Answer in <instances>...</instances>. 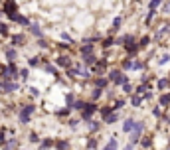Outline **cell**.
Listing matches in <instances>:
<instances>
[{
  "label": "cell",
  "mask_w": 170,
  "mask_h": 150,
  "mask_svg": "<svg viewBox=\"0 0 170 150\" xmlns=\"http://www.w3.org/2000/svg\"><path fill=\"white\" fill-rule=\"evenodd\" d=\"M111 81H115L117 85H127V77L121 71H111Z\"/></svg>",
  "instance_id": "cell-1"
},
{
  "label": "cell",
  "mask_w": 170,
  "mask_h": 150,
  "mask_svg": "<svg viewBox=\"0 0 170 150\" xmlns=\"http://www.w3.org/2000/svg\"><path fill=\"white\" fill-rule=\"evenodd\" d=\"M32 113H34V107H32V105L24 107L22 113H20V120H22V122H28V120H30V117H32Z\"/></svg>",
  "instance_id": "cell-2"
},
{
  "label": "cell",
  "mask_w": 170,
  "mask_h": 150,
  "mask_svg": "<svg viewBox=\"0 0 170 150\" xmlns=\"http://www.w3.org/2000/svg\"><path fill=\"white\" fill-rule=\"evenodd\" d=\"M140 130H142V122H136L135 130H133V134H131V142H136L138 136H140Z\"/></svg>",
  "instance_id": "cell-3"
},
{
  "label": "cell",
  "mask_w": 170,
  "mask_h": 150,
  "mask_svg": "<svg viewBox=\"0 0 170 150\" xmlns=\"http://www.w3.org/2000/svg\"><path fill=\"white\" fill-rule=\"evenodd\" d=\"M135 127H136V122L133 120V118H129V120L125 122V127H123V130H127V132H129V130H133Z\"/></svg>",
  "instance_id": "cell-4"
},
{
  "label": "cell",
  "mask_w": 170,
  "mask_h": 150,
  "mask_svg": "<svg viewBox=\"0 0 170 150\" xmlns=\"http://www.w3.org/2000/svg\"><path fill=\"white\" fill-rule=\"evenodd\" d=\"M16 83H12V81H4V91H16Z\"/></svg>",
  "instance_id": "cell-5"
},
{
  "label": "cell",
  "mask_w": 170,
  "mask_h": 150,
  "mask_svg": "<svg viewBox=\"0 0 170 150\" xmlns=\"http://www.w3.org/2000/svg\"><path fill=\"white\" fill-rule=\"evenodd\" d=\"M103 150H117V140H109V142H107V146H105V148Z\"/></svg>",
  "instance_id": "cell-6"
},
{
  "label": "cell",
  "mask_w": 170,
  "mask_h": 150,
  "mask_svg": "<svg viewBox=\"0 0 170 150\" xmlns=\"http://www.w3.org/2000/svg\"><path fill=\"white\" fill-rule=\"evenodd\" d=\"M95 111V105H87V109L83 111V117H91V113Z\"/></svg>",
  "instance_id": "cell-7"
},
{
  "label": "cell",
  "mask_w": 170,
  "mask_h": 150,
  "mask_svg": "<svg viewBox=\"0 0 170 150\" xmlns=\"http://www.w3.org/2000/svg\"><path fill=\"white\" fill-rule=\"evenodd\" d=\"M6 55H8V59H14V57H16V52H14L12 47H8V50H6Z\"/></svg>",
  "instance_id": "cell-8"
},
{
  "label": "cell",
  "mask_w": 170,
  "mask_h": 150,
  "mask_svg": "<svg viewBox=\"0 0 170 150\" xmlns=\"http://www.w3.org/2000/svg\"><path fill=\"white\" fill-rule=\"evenodd\" d=\"M57 63H59V65H69V57H59Z\"/></svg>",
  "instance_id": "cell-9"
},
{
  "label": "cell",
  "mask_w": 170,
  "mask_h": 150,
  "mask_svg": "<svg viewBox=\"0 0 170 150\" xmlns=\"http://www.w3.org/2000/svg\"><path fill=\"white\" fill-rule=\"evenodd\" d=\"M16 146H18V142H16V140H10V142H8V146H6V150H14Z\"/></svg>",
  "instance_id": "cell-10"
},
{
  "label": "cell",
  "mask_w": 170,
  "mask_h": 150,
  "mask_svg": "<svg viewBox=\"0 0 170 150\" xmlns=\"http://www.w3.org/2000/svg\"><path fill=\"white\" fill-rule=\"evenodd\" d=\"M168 32H170V26H164V28H162V30L158 32V38H162L164 34H168Z\"/></svg>",
  "instance_id": "cell-11"
},
{
  "label": "cell",
  "mask_w": 170,
  "mask_h": 150,
  "mask_svg": "<svg viewBox=\"0 0 170 150\" xmlns=\"http://www.w3.org/2000/svg\"><path fill=\"white\" fill-rule=\"evenodd\" d=\"M105 120H107V122H115V120H117V115H113V113H111L109 117H105Z\"/></svg>",
  "instance_id": "cell-12"
},
{
  "label": "cell",
  "mask_w": 170,
  "mask_h": 150,
  "mask_svg": "<svg viewBox=\"0 0 170 150\" xmlns=\"http://www.w3.org/2000/svg\"><path fill=\"white\" fill-rule=\"evenodd\" d=\"M57 148H59V150H65V148H67V142H63V140H61V142H57Z\"/></svg>",
  "instance_id": "cell-13"
},
{
  "label": "cell",
  "mask_w": 170,
  "mask_h": 150,
  "mask_svg": "<svg viewBox=\"0 0 170 150\" xmlns=\"http://www.w3.org/2000/svg\"><path fill=\"white\" fill-rule=\"evenodd\" d=\"M32 32H34L36 36H42V30H40V28H38V26H34V28H32Z\"/></svg>",
  "instance_id": "cell-14"
},
{
  "label": "cell",
  "mask_w": 170,
  "mask_h": 150,
  "mask_svg": "<svg viewBox=\"0 0 170 150\" xmlns=\"http://www.w3.org/2000/svg\"><path fill=\"white\" fill-rule=\"evenodd\" d=\"M109 115H111V107L103 109V117H109Z\"/></svg>",
  "instance_id": "cell-15"
},
{
  "label": "cell",
  "mask_w": 170,
  "mask_h": 150,
  "mask_svg": "<svg viewBox=\"0 0 170 150\" xmlns=\"http://www.w3.org/2000/svg\"><path fill=\"white\" fill-rule=\"evenodd\" d=\"M160 4V0H152V2H150V8H152V10H154V8H156V6H158Z\"/></svg>",
  "instance_id": "cell-16"
},
{
  "label": "cell",
  "mask_w": 170,
  "mask_h": 150,
  "mask_svg": "<svg viewBox=\"0 0 170 150\" xmlns=\"http://www.w3.org/2000/svg\"><path fill=\"white\" fill-rule=\"evenodd\" d=\"M168 59H170V55H168V54H164V55H162V59H160V63H166Z\"/></svg>",
  "instance_id": "cell-17"
},
{
  "label": "cell",
  "mask_w": 170,
  "mask_h": 150,
  "mask_svg": "<svg viewBox=\"0 0 170 150\" xmlns=\"http://www.w3.org/2000/svg\"><path fill=\"white\" fill-rule=\"evenodd\" d=\"M170 103V95H166V97H162V105H168Z\"/></svg>",
  "instance_id": "cell-18"
},
{
  "label": "cell",
  "mask_w": 170,
  "mask_h": 150,
  "mask_svg": "<svg viewBox=\"0 0 170 150\" xmlns=\"http://www.w3.org/2000/svg\"><path fill=\"white\" fill-rule=\"evenodd\" d=\"M158 87H160V89H164V87H168V81H164V79H162V81H160V83H158Z\"/></svg>",
  "instance_id": "cell-19"
},
{
  "label": "cell",
  "mask_w": 170,
  "mask_h": 150,
  "mask_svg": "<svg viewBox=\"0 0 170 150\" xmlns=\"http://www.w3.org/2000/svg\"><path fill=\"white\" fill-rule=\"evenodd\" d=\"M20 77L26 79V77H28V69H22V71H20Z\"/></svg>",
  "instance_id": "cell-20"
},
{
  "label": "cell",
  "mask_w": 170,
  "mask_h": 150,
  "mask_svg": "<svg viewBox=\"0 0 170 150\" xmlns=\"http://www.w3.org/2000/svg\"><path fill=\"white\" fill-rule=\"evenodd\" d=\"M93 61H95L93 55H87V57H85V63H93Z\"/></svg>",
  "instance_id": "cell-21"
},
{
  "label": "cell",
  "mask_w": 170,
  "mask_h": 150,
  "mask_svg": "<svg viewBox=\"0 0 170 150\" xmlns=\"http://www.w3.org/2000/svg\"><path fill=\"white\" fill-rule=\"evenodd\" d=\"M42 146H44V148H47V146H52V140H44V142H42Z\"/></svg>",
  "instance_id": "cell-22"
},
{
  "label": "cell",
  "mask_w": 170,
  "mask_h": 150,
  "mask_svg": "<svg viewBox=\"0 0 170 150\" xmlns=\"http://www.w3.org/2000/svg\"><path fill=\"white\" fill-rule=\"evenodd\" d=\"M40 63V59H38V57H34V59H30V65H38Z\"/></svg>",
  "instance_id": "cell-23"
},
{
  "label": "cell",
  "mask_w": 170,
  "mask_h": 150,
  "mask_svg": "<svg viewBox=\"0 0 170 150\" xmlns=\"http://www.w3.org/2000/svg\"><path fill=\"white\" fill-rule=\"evenodd\" d=\"M83 54H91V45H85L83 47Z\"/></svg>",
  "instance_id": "cell-24"
},
{
  "label": "cell",
  "mask_w": 170,
  "mask_h": 150,
  "mask_svg": "<svg viewBox=\"0 0 170 150\" xmlns=\"http://www.w3.org/2000/svg\"><path fill=\"white\" fill-rule=\"evenodd\" d=\"M133 105H140V97H135L133 99Z\"/></svg>",
  "instance_id": "cell-25"
},
{
  "label": "cell",
  "mask_w": 170,
  "mask_h": 150,
  "mask_svg": "<svg viewBox=\"0 0 170 150\" xmlns=\"http://www.w3.org/2000/svg\"><path fill=\"white\" fill-rule=\"evenodd\" d=\"M164 12H170V0L166 2V4H164Z\"/></svg>",
  "instance_id": "cell-26"
},
{
  "label": "cell",
  "mask_w": 170,
  "mask_h": 150,
  "mask_svg": "<svg viewBox=\"0 0 170 150\" xmlns=\"http://www.w3.org/2000/svg\"><path fill=\"white\" fill-rule=\"evenodd\" d=\"M125 150H133V142H131V144H129V146H127Z\"/></svg>",
  "instance_id": "cell-27"
},
{
  "label": "cell",
  "mask_w": 170,
  "mask_h": 150,
  "mask_svg": "<svg viewBox=\"0 0 170 150\" xmlns=\"http://www.w3.org/2000/svg\"><path fill=\"white\" fill-rule=\"evenodd\" d=\"M0 89H4V85H0Z\"/></svg>",
  "instance_id": "cell-28"
}]
</instances>
